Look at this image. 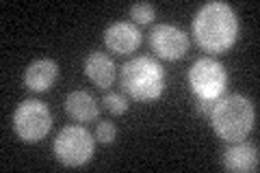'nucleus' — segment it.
I'll return each instance as SVG.
<instances>
[{"label": "nucleus", "mask_w": 260, "mask_h": 173, "mask_svg": "<svg viewBox=\"0 0 260 173\" xmlns=\"http://www.w3.org/2000/svg\"><path fill=\"white\" fill-rule=\"evenodd\" d=\"M193 35L208 54H223L239 39V18L228 3L213 0L202 5L193 18Z\"/></svg>", "instance_id": "nucleus-1"}, {"label": "nucleus", "mask_w": 260, "mask_h": 173, "mask_svg": "<svg viewBox=\"0 0 260 173\" xmlns=\"http://www.w3.org/2000/svg\"><path fill=\"white\" fill-rule=\"evenodd\" d=\"M215 134L225 143L245 141L256 126L254 102L243 93H228L217 97L213 111L208 115Z\"/></svg>", "instance_id": "nucleus-2"}, {"label": "nucleus", "mask_w": 260, "mask_h": 173, "mask_svg": "<svg viewBox=\"0 0 260 173\" xmlns=\"http://www.w3.org/2000/svg\"><path fill=\"white\" fill-rule=\"evenodd\" d=\"M119 85L137 102H154L165 91V70L150 56H135L121 65Z\"/></svg>", "instance_id": "nucleus-3"}, {"label": "nucleus", "mask_w": 260, "mask_h": 173, "mask_svg": "<svg viewBox=\"0 0 260 173\" xmlns=\"http://www.w3.org/2000/svg\"><path fill=\"white\" fill-rule=\"evenodd\" d=\"M54 156L63 167H83L91 160L95 139L85 126L72 123L61 128V132L54 139Z\"/></svg>", "instance_id": "nucleus-4"}, {"label": "nucleus", "mask_w": 260, "mask_h": 173, "mask_svg": "<svg viewBox=\"0 0 260 173\" xmlns=\"http://www.w3.org/2000/svg\"><path fill=\"white\" fill-rule=\"evenodd\" d=\"M52 128V113L39 100L22 102L13 113V130L24 143H39Z\"/></svg>", "instance_id": "nucleus-5"}, {"label": "nucleus", "mask_w": 260, "mask_h": 173, "mask_svg": "<svg viewBox=\"0 0 260 173\" xmlns=\"http://www.w3.org/2000/svg\"><path fill=\"white\" fill-rule=\"evenodd\" d=\"M189 85L195 97L204 100H217L221 97L228 87V72L221 63L213 56L198 59L189 70Z\"/></svg>", "instance_id": "nucleus-6"}, {"label": "nucleus", "mask_w": 260, "mask_h": 173, "mask_svg": "<svg viewBox=\"0 0 260 173\" xmlns=\"http://www.w3.org/2000/svg\"><path fill=\"white\" fill-rule=\"evenodd\" d=\"M150 48L158 59L178 61L189 50V37L174 24H156L150 30Z\"/></svg>", "instance_id": "nucleus-7"}, {"label": "nucleus", "mask_w": 260, "mask_h": 173, "mask_svg": "<svg viewBox=\"0 0 260 173\" xmlns=\"http://www.w3.org/2000/svg\"><path fill=\"white\" fill-rule=\"evenodd\" d=\"M104 44L115 54H130L141 44V30L133 22H113L104 30Z\"/></svg>", "instance_id": "nucleus-8"}, {"label": "nucleus", "mask_w": 260, "mask_h": 173, "mask_svg": "<svg viewBox=\"0 0 260 173\" xmlns=\"http://www.w3.org/2000/svg\"><path fill=\"white\" fill-rule=\"evenodd\" d=\"M56 76H59V65L52 59H37L32 61L26 72H24V87L32 93H46L48 89L54 85Z\"/></svg>", "instance_id": "nucleus-9"}, {"label": "nucleus", "mask_w": 260, "mask_h": 173, "mask_svg": "<svg viewBox=\"0 0 260 173\" xmlns=\"http://www.w3.org/2000/svg\"><path fill=\"white\" fill-rule=\"evenodd\" d=\"M223 167L234 173H254L258 169V147L245 141L230 143L223 152Z\"/></svg>", "instance_id": "nucleus-10"}, {"label": "nucleus", "mask_w": 260, "mask_h": 173, "mask_svg": "<svg viewBox=\"0 0 260 173\" xmlns=\"http://www.w3.org/2000/svg\"><path fill=\"white\" fill-rule=\"evenodd\" d=\"M115 63L109 54L104 52H91L85 59V76L93 82L98 89H102V91H107V89L113 85V80H115Z\"/></svg>", "instance_id": "nucleus-11"}, {"label": "nucleus", "mask_w": 260, "mask_h": 173, "mask_svg": "<svg viewBox=\"0 0 260 173\" xmlns=\"http://www.w3.org/2000/svg\"><path fill=\"white\" fill-rule=\"evenodd\" d=\"M65 113L74 121L87 123V121H93L100 115V106H98V100L89 91L78 89V91H72L65 97Z\"/></svg>", "instance_id": "nucleus-12"}, {"label": "nucleus", "mask_w": 260, "mask_h": 173, "mask_svg": "<svg viewBox=\"0 0 260 173\" xmlns=\"http://www.w3.org/2000/svg\"><path fill=\"white\" fill-rule=\"evenodd\" d=\"M128 13H130V20H133L135 24H152L154 18H156L154 7L148 5V3H135L128 9Z\"/></svg>", "instance_id": "nucleus-13"}, {"label": "nucleus", "mask_w": 260, "mask_h": 173, "mask_svg": "<svg viewBox=\"0 0 260 173\" xmlns=\"http://www.w3.org/2000/svg\"><path fill=\"white\" fill-rule=\"evenodd\" d=\"M102 102H104V106H107V111L113 113V115H124L128 111V106H130V102L121 93H107Z\"/></svg>", "instance_id": "nucleus-14"}, {"label": "nucleus", "mask_w": 260, "mask_h": 173, "mask_svg": "<svg viewBox=\"0 0 260 173\" xmlns=\"http://www.w3.org/2000/svg\"><path fill=\"white\" fill-rule=\"evenodd\" d=\"M117 136V128L113 126L111 121H100L95 126V141L102 143V145H111L113 141H115Z\"/></svg>", "instance_id": "nucleus-15"}, {"label": "nucleus", "mask_w": 260, "mask_h": 173, "mask_svg": "<svg viewBox=\"0 0 260 173\" xmlns=\"http://www.w3.org/2000/svg\"><path fill=\"white\" fill-rule=\"evenodd\" d=\"M217 100H204V97H198V111L204 115V117H208L210 111H213V106H215Z\"/></svg>", "instance_id": "nucleus-16"}]
</instances>
